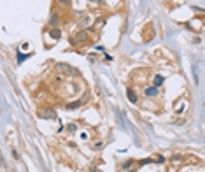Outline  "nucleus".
Listing matches in <instances>:
<instances>
[{"mask_svg":"<svg viewBox=\"0 0 205 172\" xmlns=\"http://www.w3.org/2000/svg\"><path fill=\"white\" fill-rule=\"evenodd\" d=\"M56 69H58V70H62L63 74H77L76 69H72L70 65H67V63H58Z\"/></svg>","mask_w":205,"mask_h":172,"instance_id":"f257e3e1","label":"nucleus"},{"mask_svg":"<svg viewBox=\"0 0 205 172\" xmlns=\"http://www.w3.org/2000/svg\"><path fill=\"white\" fill-rule=\"evenodd\" d=\"M39 116H41V118H55L56 113L51 111V109H42V111H39Z\"/></svg>","mask_w":205,"mask_h":172,"instance_id":"f03ea898","label":"nucleus"},{"mask_svg":"<svg viewBox=\"0 0 205 172\" xmlns=\"http://www.w3.org/2000/svg\"><path fill=\"white\" fill-rule=\"evenodd\" d=\"M128 99H130V102H137V95L132 88H128Z\"/></svg>","mask_w":205,"mask_h":172,"instance_id":"7ed1b4c3","label":"nucleus"},{"mask_svg":"<svg viewBox=\"0 0 205 172\" xmlns=\"http://www.w3.org/2000/svg\"><path fill=\"white\" fill-rule=\"evenodd\" d=\"M84 102H86V100H77V102H72V104H69L67 107H69V109H76V107H79L81 104H84Z\"/></svg>","mask_w":205,"mask_h":172,"instance_id":"20e7f679","label":"nucleus"},{"mask_svg":"<svg viewBox=\"0 0 205 172\" xmlns=\"http://www.w3.org/2000/svg\"><path fill=\"white\" fill-rule=\"evenodd\" d=\"M49 25H51V27L58 25V14H53V16L49 18Z\"/></svg>","mask_w":205,"mask_h":172,"instance_id":"39448f33","label":"nucleus"},{"mask_svg":"<svg viewBox=\"0 0 205 172\" xmlns=\"http://www.w3.org/2000/svg\"><path fill=\"white\" fill-rule=\"evenodd\" d=\"M86 39V34L84 32H79L77 35H76V41H77V42H81V41H84Z\"/></svg>","mask_w":205,"mask_h":172,"instance_id":"423d86ee","label":"nucleus"},{"mask_svg":"<svg viewBox=\"0 0 205 172\" xmlns=\"http://www.w3.org/2000/svg\"><path fill=\"white\" fill-rule=\"evenodd\" d=\"M51 37H55V39H60V30L53 28V30H51Z\"/></svg>","mask_w":205,"mask_h":172,"instance_id":"0eeeda50","label":"nucleus"},{"mask_svg":"<svg viewBox=\"0 0 205 172\" xmlns=\"http://www.w3.org/2000/svg\"><path fill=\"white\" fill-rule=\"evenodd\" d=\"M146 93L151 97V95H156V93H158V90H156V88H147V90H146Z\"/></svg>","mask_w":205,"mask_h":172,"instance_id":"6e6552de","label":"nucleus"},{"mask_svg":"<svg viewBox=\"0 0 205 172\" xmlns=\"http://www.w3.org/2000/svg\"><path fill=\"white\" fill-rule=\"evenodd\" d=\"M88 23H90V16H84V18H81V25H83V27H86Z\"/></svg>","mask_w":205,"mask_h":172,"instance_id":"1a4fd4ad","label":"nucleus"},{"mask_svg":"<svg viewBox=\"0 0 205 172\" xmlns=\"http://www.w3.org/2000/svg\"><path fill=\"white\" fill-rule=\"evenodd\" d=\"M163 83V77L161 76H156V79H154V86H160Z\"/></svg>","mask_w":205,"mask_h":172,"instance_id":"9d476101","label":"nucleus"},{"mask_svg":"<svg viewBox=\"0 0 205 172\" xmlns=\"http://www.w3.org/2000/svg\"><path fill=\"white\" fill-rule=\"evenodd\" d=\"M58 2H60L62 5H69V4H70V0H58Z\"/></svg>","mask_w":205,"mask_h":172,"instance_id":"9b49d317","label":"nucleus"},{"mask_svg":"<svg viewBox=\"0 0 205 172\" xmlns=\"http://www.w3.org/2000/svg\"><path fill=\"white\" fill-rule=\"evenodd\" d=\"M91 2H102V0H91Z\"/></svg>","mask_w":205,"mask_h":172,"instance_id":"f8f14e48","label":"nucleus"}]
</instances>
